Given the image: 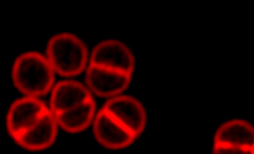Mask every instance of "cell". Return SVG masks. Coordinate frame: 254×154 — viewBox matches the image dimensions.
Wrapping results in <instances>:
<instances>
[{
  "label": "cell",
  "instance_id": "cell-1",
  "mask_svg": "<svg viewBox=\"0 0 254 154\" xmlns=\"http://www.w3.org/2000/svg\"><path fill=\"white\" fill-rule=\"evenodd\" d=\"M55 71L47 58L37 52H28L15 60L12 72L14 85L26 96L38 97L50 92Z\"/></svg>",
  "mask_w": 254,
  "mask_h": 154
},
{
  "label": "cell",
  "instance_id": "cell-2",
  "mask_svg": "<svg viewBox=\"0 0 254 154\" xmlns=\"http://www.w3.org/2000/svg\"><path fill=\"white\" fill-rule=\"evenodd\" d=\"M47 58L59 75L73 77L80 74L85 68L87 49L77 36L60 34L50 39L47 48Z\"/></svg>",
  "mask_w": 254,
  "mask_h": 154
},
{
  "label": "cell",
  "instance_id": "cell-3",
  "mask_svg": "<svg viewBox=\"0 0 254 154\" xmlns=\"http://www.w3.org/2000/svg\"><path fill=\"white\" fill-rule=\"evenodd\" d=\"M49 108L38 97L26 96L14 102L8 111L7 132L15 142L33 127Z\"/></svg>",
  "mask_w": 254,
  "mask_h": 154
},
{
  "label": "cell",
  "instance_id": "cell-4",
  "mask_svg": "<svg viewBox=\"0 0 254 154\" xmlns=\"http://www.w3.org/2000/svg\"><path fill=\"white\" fill-rule=\"evenodd\" d=\"M106 111L114 117L137 138L144 132L147 121L145 109L133 97L117 96L106 102Z\"/></svg>",
  "mask_w": 254,
  "mask_h": 154
},
{
  "label": "cell",
  "instance_id": "cell-5",
  "mask_svg": "<svg viewBox=\"0 0 254 154\" xmlns=\"http://www.w3.org/2000/svg\"><path fill=\"white\" fill-rule=\"evenodd\" d=\"M95 139L103 147L114 150L128 148L137 137L104 109L95 117L94 128Z\"/></svg>",
  "mask_w": 254,
  "mask_h": 154
},
{
  "label": "cell",
  "instance_id": "cell-6",
  "mask_svg": "<svg viewBox=\"0 0 254 154\" xmlns=\"http://www.w3.org/2000/svg\"><path fill=\"white\" fill-rule=\"evenodd\" d=\"M91 65L120 71L132 75L134 58L128 47L115 40H108L95 47L92 51Z\"/></svg>",
  "mask_w": 254,
  "mask_h": 154
},
{
  "label": "cell",
  "instance_id": "cell-7",
  "mask_svg": "<svg viewBox=\"0 0 254 154\" xmlns=\"http://www.w3.org/2000/svg\"><path fill=\"white\" fill-rule=\"evenodd\" d=\"M131 75L127 73L90 64L86 71V83L91 90L103 97L116 96L128 88Z\"/></svg>",
  "mask_w": 254,
  "mask_h": 154
},
{
  "label": "cell",
  "instance_id": "cell-8",
  "mask_svg": "<svg viewBox=\"0 0 254 154\" xmlns=\"http://www.w3.org/2000/svg\"><path fill=\"white\" fill-rule=\"evenodd\" d=\"M58 126L54 113L48 109L36 124L15 142L29 151H43L51 147L57 140Z\"/></svg>",
  "mask_w": 254,
  "mask_h": 154
},
{
  "label": "cell",
  "instance_id": "cell-9",
  "mask_svg": "<svg viewBox=\"0 0 254 154\" xmlns=\"http://www.w3.org/2000/svg\"><path fill=\"white\" fill-rule=\"evenodd\" d=\"M92 97L88 89L76 81H62L54 87L50 109L54 115H58L79 106Z\"/></svg>",
  "mask_w": 254,
  "mask_h": 154
},
{
  "label": "cell",
  "instance_id": "cell-10",
  "mask_svg": "<svg viewBox=\"0 0 254 154\" xmlns=\"http://www.w3.org/2000/svg\"><path fill=\"white\" fill-rule=\"evenodd\" d=\"M214 145L254 148V127L244 120L228 121L217 129L214 137Z\"/></svg>",
  "mask_w": 254,
  "mask_h": 154
},
{
  "label": "cell",
  "instance_id": "cell-11",
  "mask_svg": "<svg viewBox=\"0 0 254 154\" xmlns=\"http://www.w3.org/2000/svg\"><path fill=\"white\" fill-rule=\"evenodd\" d=\"M93 98L66 111L55 115L58 125L64 131L71 134L78 133L88 128L92 122L95 111Z\"/></svg>",
  "mask_w": 254,
  "mask_h": 154
},
{
  "label": "cell",
  "instance_id": "cell-12",
  "mask_svg": "<svg viewBox=\"0 0 254 154\" xmlns=\"http://www.w3.org/2000/svg\"><path fill=\"white\" fill-rule=\"evenodd\" d=\"M213 154H254V148L243 149L214 145Z\"/></svg>",
  "mask_w": 254,
  "mask_h": 154
}]
</instances>
